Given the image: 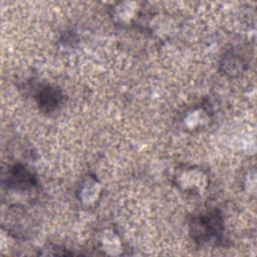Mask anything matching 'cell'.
I'll list each match as a JSON object with an SVG mask.
<instances>
[{
    "label": "cell",
    "mask_w": 257,
    "mask_h": 257,
    "mask_svg": "<svg viewBox=\"0 0 257 257\" xmlns=\"http://www.w3.org/2000/svg\"><path fill=\"white\" fill-rule=\"evenodd\" d=\"M223 229V219L217 210L196 216L190 223V234L194 241L199 244L219 241L222 237Z\"/></svg>",
    "instance_id": "1"
},
{
    "label": "cell",
    "mask_w": 257,
    "mask_h": 257,
    "mask_svg": "<svg viewBox=\"0 0 257 257\" xmlns=\"http://www.w3.org/2000/svg\"><path fill=\"white\" fill-rule=\"evenodd\" d=\"M62 93L59 88L51 85H44L37 93L36 100L39 108L44 112H52L61 104Z\"/></svg>",
    "instance_id": "2"
},
{
    "label": "cell",
    "mask_w": 257,
    "mask_h": 257,
    "mask_svg": "<svg viewBox=\"0 0 257 257\" xmlns=\"http://www.w3.org/2000/svg\"><path fill=\"white\" fill-rule=\"evenodd\" d=\"M8 186L18 190L31 189L36 185V179L32 172L22 165H15L8 173Z\"/></svg>",
    "instance_id": "3"
},
{
    "label": "cell",
    "mask_w": 257,
    "mask_h": 257,
    "mask_svg": "<svg viewBox=\"0 0 257 257\" xmlns=\"http://www.w3.org/2000/svg\"><path fill=\"white\" fill-rule=\"evenodd\" d=\"M244 65L245 62L242 59V57L233 51L227 52L224 55L223 60L221 62V67L224 73L231 76L237 75L240 72H242L244 70Z\"/></svg>",
    "instance_id": "4"
},
{
    "label": "cell",
    "mask_w": 257,
    "mask_h": 257,
    "mask_svg": "<svg viewBox=\"0 0 257 257\" xmlns=\"http://www.w3.org/2000/svg\"><path fill=\"white\" fill-rule=\"evenodd\" d=\"M80 199L85 203H92L97 199L99 194V184L96 180L88 177L79 187Z\"/></svg>",
    "instance_id": "5"
}]
</instances>
